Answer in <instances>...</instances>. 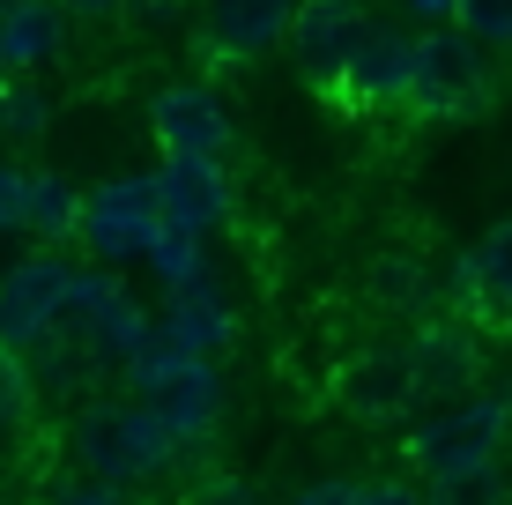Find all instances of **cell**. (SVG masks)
<instances>
[{"mask_svg": "<svg viewBox=\"0 0 512 505\" xmlns=\"http://www.w3.org/2000/svg\"><path fill=\"white\" fill-rule=\"evenodd\" d=\"M498 439H505V402L498 394H446V402L409 431V461L438 491H461V483H475L490 468Z\"/></svg>", "mask_w": 512, "mask_h": 505, "instance_id": "obj_1", "label": "cell"}, {"mask_svg": "<svg viewBox=\"0 0 512 505\" xmlns=\"http://www.w3.org/2000/svg\"><path fill=\"white\" fill-rule=\"evenodd\" d=\"M483 38H468L461 23H438V30H423L416 52H409V104L401 112H416V119H461L483 104L490 90V60H483Z\"/></svg>", "mask_w": 512, "mask_h": 505, "instance_id": "obj_2", "label": "cell"}, {"mask_svg": "<svg viewBox=\"0 0 512 505\" xmlns=\"http://www.w3.org/2000/svg\"><path fill=\"white\" fill-rule=\"evenodd\" d=\"M127 387H134V402H149L171 431H179V446H193V439H208V431H216V409H223L216 364L179 357V350H164V342H149V350L127 364Z\"/></svg>", "mask_w": 512, "mask_h": 505, "instance_id": "obj_3", "label": "cell"}, {"mask_svg": "<svg viewBox=\"0 0 512 505\" xmlns=\"http://www.w3.org/2000/svg\"><path fill=\"white\" fill-rule=\"evenodd\" d=\"M372 38H379V23H372L364 0H297L282 52L297 60V75H305L312 90H342Z\"/></svg>", "mask_w": 512, "mask_h": 505, "instance_id": "obj_4", "label": "cell"}, {"mask_svg": "<svg viewBox=\"0 0 512 505\" xmlns=\"http://www.w3.org/2000/svg\"><path fill=\"white\" fill-rule=\"evenodd\" d=\"M164 201H156V171H127V179H104L82 201V246L90 260H149L164 238Z\"/></svg>", "mask_w": 512, "mask_h": 505, "instance_id": "obj_5", "label": "cell"}, {"mask_svg": "<svg viewBox=\"0 0 512 505\" xmlns=\"http://www.w3.org/2000/svg\"><path fill=\"white\" fill-rule=\"evenodd\" d=\"M75 283V268L52 253H30L0 275V342L8 350H38V342H60V298Z\"/></svg>", "mask_w": 512, "mask_h": 505, "instance_id": "obj_6", "label": "cell"}, {"mask_svg": "<svg viewBox=\"0 0 512 505\" xmlns=\"http://www.w3.org/2000/svg\"><path fill=\"white\" fill-rule=\"evenodd\" d=\"M149 134H156V149H164V156H216V164L238 142L231 112H223V97L208 90V82H171V90H156Z\"/></svg>", "mask_w": 512, "mask_h": 505, "instance_id": "obj_7", "label": "cell"}, {"mask_svg": "<svg viewBox=\"0 0 512 505\" xmlns=\"http://www.w3.org/2000/svg\"><path fill=\"white\" fill-rule=\"evenodd\" d=\"M156 201H164V223L186 231V238L223 231L231 208H238L231 171H223L216 156H164V164H156Z\"/></svg>", "mask_w": 512, "mask_h": 505, "instance_id": "obj_8", "label": "cell"}, {"mask_svg": "<svg viewBox=\"0 0 512 505\" xmlns=\"http://www.w3.org/2000/svg\"><path fill=\"white\" fill-rule=\"evenodd\" d=\"M82 446H90L97 476H134V468H156V461L179 454V431L149 402H127V409H97V424L82 431Z\"/></svg>", "mask_w": 512, "mask_h": 505, "instance_id": "obj_9", "label": "cell"}, {"mask_svg": "<svg viewBox=\"0 0 512 505\" xmlns=\"http://www.w3.org/2000/svg\"><path fill=\"white\" fill-rule=\"evenodd\" d=\"M297 0H208L201 15V52L216 67H253L260 52H275L290 38Z\"/></svg>", "mask_w": 512, "mask_h": 505, "instance_id": "obj_10", "label": "cell"}, {"mask_svg": "<svg viewBox=\"0 0 512 505\" xmlns=\"http://www.w3.org/2000/svg\"><path fill=\"white\" fill-rule=\"evenodd\" d=\"M461 312H475V320L490 327H512V216L490 223L483 238L461 253Z\"/></svg>", "mask_w": 512, "mask_h": 505, "instance_id": "obj_11", "label": "cell"}, {"mask_svg": "<svg viewBox=\"0 0 512 505\" xmlns=\"http://www.w3.org/2000/svg\"><path fill=\"white\" fill-rule=\"evenodd\" d=\"M156 342L179 350V357H201V364H216L231 350V305L216 298V283L171 290V312H164V327H156Z\"/></svg>", "mask_w": 512, "mask_h": 505, "instance_id": "obj_12", "label": "cell"}, {"mask_svg": "<svg viewBox=\"0 0 512 505\" xmlns=\"http://www.w3.org/2000/svg\"><path fill=\"white\" fill-rule=\"evenodd\" d=\"M409 52L416 38H394V30H379L372 45H364V60L349 67V82L334 97H349L357 112H386V104H409Z\"/></svg>", "mask_w": 512, "mask_h": 505, "instance_id": "obj_13", "label": "cell"}, {"mask_svg": "<svg viewBox=\"0 0 512 505\" xmlns=\"http://www.w3.org/2000/svg\"><path fill=\"white\" fill-rule=\"evenodd\" d=\"M60 30H67L60 0H23V8H8L0 15V60H8V75H30V67L60 60Z\"/></svg>", "mask_w": 512, "mask_h": 505, "instance_id": "obj_14", "label": "cell"}, {"mask_svg": "<svg viewBox=\"0 0 512 505\" xmlns=\"http://www.w3.org/2000/svg\"><path fill=\"white\" fill-rule=\"evenodd\" d=\"M82 186L60 179V171H23V231L30 238H82Z\"/></svg>", "mask_w": 512, "mask_h": 505, "instance_id": "obj_15", "label": "cell"}, {"mask_svg": "<svg viewBox=\"0 0 512 505\" xmlns=\"http://www.w3.org/2000/svg\"><path fill=\"white\" fill-rule=\"evenodd\" d=\"M45 112L52 104L38 97V90H23V82H0V134H8V142H30V134H45Z\"/></svg>", "mask_w": 512, "mask_h": 505, "instance_id": "obj_16", "label": "cell"}, {"mask_svg": "<svg viewBox=\"0 0 512 505\" xmlns=\"http://www.w3.org/2000/svg\"><path fill=\"white\" fill-rule=\"evenodd\" d=\"M461 30L483 45H512V0H461Z\"/></svg>", "mask_w": 512, "mask_h": 505, "instance_id": "obj_17", "label": "cell"}, {"mask_svg": "<svg viewBox=\"0 0 512 505\" xmlns=\"http://www.w3.org/2000/svg\"><path fill=\"white\" fill-rule=\"evenodd\" d=\"M0 231H23V171L0 164Z\"/></svg>", "mask_w": 512, "mask_h": 505, "instance_id": "obj_18", "label": "cell"}, {"mask_svg": "<svg viewBox=\"0 0 512 505\" xmlns=\"http://www.w3.org/2000/svg\"><path fill=\"white\" fill-rule=\"evenodd\" d=\"M349 505H423L409 483H349Z\"/></svg>", "mask_w": 512, "mask_h": 505, "instance_id": "obj_19", "label": "cell"}, {"mask_svg": "<svg viewBox=\"0 0 512 505\" xmlns=\"http://www.w3.org/2000/svg\"><path fill=\"white\" fill-rule=\"evenodd\" d=\"M60 8H67V23H119L134 0H60Z\"/></svg>", "mask_w": 512, "mask_h": 505, "instance_id": "obj_20", "label": "cell"}, {"mask_svg": "<svg viewBox=\"0 0 512 505\" xmlns=\"http://www.w3.org/2000/svg\"><path fill=\"white\" fill-rule=\"evenodd\" d=\"M15 402H23V372H15V350L0 342V416H8Z\"/></svg>", "mask_w": 512, "mask_h": 505, "instance_id": "obj_21", "label": "cell"}, {"mask_svg": "<svg viewBox=\"0 0 512 505\" xmlns=\"http://www.w3.org/2000/svg\"><path fill=\"white\" fill-rule=\"evenodd\" d=\"M416 15H431V23H461V0H409Z\"/></svg>", "mask_w": 512, "mask_h": 505, "instance_id": "obj_22", "label": "cell"}, {"mask_svg": "<svg viewBox=\"0 0 512 505\" xmlns=\"http://www.w3.org/2000/svg\"><path fill=\"white\" fill-rule=\"evenodd\" d=\"M67 505H119V491H112V483H90V491H75Z\"/></svg>", "mask_w": 512, "mask_h": 505, "instance_id": "obj_23", "label": "cell"}, {"mask_svg": "<svg viewBox=\"0 0 512 505\" xmlns=\"http://www.w3.org/2000/svg\"><path fill=\"white\" fill-rule=\"evenodd\" d=\"M8 8H23V0H0V15H8Z\"/></svg>", "mask_w": 512, "mask_h": 505, "instance_id": "obj_24", "label": "cell"}, {"mask_svg": "<svg viewBox=\"0 0 512 505\" xmlns=\"http://www.w3.org/2000/svg\"><path fill=\"white\" fill-rule=\"evenodd\" d=\"M0 82H8V60H0Z\"/></svg>", "mask_w": 512, "mask_h": 505, "instance_id": "obj_25", "label": "cell"}, {"mask_svg": "<svg viewBox=\"0 0 512 505\" xmlns=\"http://www.w3.org/2000/svg\"><path fill=\"white\" fill-rule=\"evenodd\" d=\"M438 505H453V498H438Z\"/></svg>", "mask_w": 512, "mask_h": 505, "instance_id": "obj_26", "label": "cell"}]
</instances>
